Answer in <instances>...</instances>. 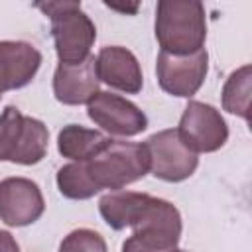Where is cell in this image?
<instances>
[{
    "instance_id": "cell-17",
    "label": "cell",
    "mask_w": 252,
    "mask_h": 252,
    "mask_svg": "<svg viewBox=\"0 0 252 252\" xmlns=\"http://www.w3.org/2000/svg\"><path fill=\"white\" fill-rule=\"evenodd\" d=\"M57 189L65 199L71 201H85L98 193V187L93 183L85 161H71L57 169L55 175Z\"/></svg>"
},
{
    "instance_id": "cell-1",
    "label": "cell",
    "mask_w": 252,
    "mask_h": 252,
    "mask_svg": "<svg viewBox=\"0 0 252 252\" xmlns=\"http://www.w3.org/2000/svg\"><path fill=\"white\" fill-rule=\"evenodd\" d=\"M156 39L161 51L189 55L205 47L207 12L199 0H159L156 6Z\"/></svg>"
},
{
    "instance_id": "cell-8",
    "label": "cell",
    "mask_w": 252,
    "mask_h": 252,
    "mask_svg": "<svg viewBox=\"0 0 252 252\" xmlns=\"http://www.w3.org/2000/svg\"><path fill=\"white\" fill-rule=\"evenodd\" d=\"M209 73V53L199 49L189 55H171L159 51L156 61L158 85L163 93L179 98H191L203 87Z\"/></svg>"
},
{
    "instance_id": "cell-14",
    "label": "cell",
    "mask_w": 252,
    "mask_h": 252,
    "mask_svg": "<svg viewBox=\"0 0 252 252\" xmlns=\"http://www.w3.org/2000/svg\"><path fill=\"white\" fill-rule=\"evenodd\" d=\"M148 197V193L138 191H110L98 201L100 217L112 230H124L136 222Z\"/></svg>"
},
{
    "instance_id": "cell-20",
    "label": "cell",
    "mask_w": 252,
    "mask_h": 252,
    "mask_svg": "<svg viewBox=\"0 0 252 252\" xmlns=\"http://www.w3.org/2000/svg\"><path fill=\"white\" fill-rule=\"evenodd\" d=\"M173 252H187V250H181V248H175Z\"/></svg>"
},
{
    "instance_id": "cell-21",
    "label": "cell",
    "mask_w": 252,
    "mask_h": 252,
    "mask_svg": "<svg viewBox=\"0 0 252 252\" xmlns=\"http://www.w3.org/2000/svg\"><path fill=\"white\" fill-rule=\"evenodd\" d=\"M0 98H2V93H0Z\"/></svg>"
},
{
    "instance_id": "cell-12",
    "label": "cell",
    "mask_w": 252,
    "mask_h": 252,
    "mask_svg": "<svg viewBox=\"0 0 252 252\" xmlns=\"http://www.w3.org/2000/svg\"><path fill=\"white\" fill-rule=\"evenodd\" d=\"M41 51L30 41H0V93L24 89L41 67Z\"/></svg>"
},
{
    "instance_id": "cell-3",
    "label": "cell",
    "mask_w": 252,
    "mask_h": 252,
    "mask_svg": "<svg viewBox=\"0 0 252 252\" xmlns=\"http://www.w3.org/2000/svg\"><path fill=\"white\" fill-rule=\"evenodd\" d=\"M85 165L98 191H120L150 173V159L144 144L110 138L85 161Z\"/></svg>"
},
{
    "instance_id": "cell-18",
    "label": "cell",
    "mask_w": 252,
    "mask_h": 252,
    "mask_svg": "<svg viewBox=\"0 0 252 252\" xmlns=\"http://www.w3.org/2000/svg\"><path fill=\"white\" fill-rule=\"evenodd\" d=\"M57 252H108L106 240L93 228H75L59 242Z\"/></svg>"
},
{
    "instance_id": "cell-6",
    "label": "cell",
    "mask_w": 252,
    "mask_h": 252,
    "mask_svg": "<svg viewBox=\"0 0 252 252\" xmlns=\"http://www.w3.org/2000/svg\"><path fill=\"white\" fill-rule=\"evenodd\" d=\"M144 146L150 159V173L156 179L181 183L189 179L199 165V156L181 142L175 128L154 132Z\"/></svg>"
},
{
    "instance_id": "cell-2",
    "label": "cell",
    "mask_w": 252,
    "mask_h": 252,
    "mask_svg": "<svg viewBox=\"0 0 252 252\" xmlns=\"http://www.w3.org/2000/svg\"><path fill=\"white\" fill-rule=\"evenodd\" d=\"M33 6L49 18L59 63H81L91 55L96 26L83 12L81 2H35Z\"/></svg>"
},
{
    "instance_id": "cell-4",
    "label": "cell",
    "mask_w": 252,
    "mask_h": 252,
    "mask_svg": "<svg viewBox=\"0 0 252 252\" xmlns=\"http://www.w3.org/2000/svg\"><path fill=\"white\" fill-rule=\"evenodd\" d=\"M130 228L122 252H173L181 240V213L173 203L150 195Z\"/></svg>"
},
{
    "instance_id": "cell-13",
    "label": "cell",
    "mask_w": 252,
    "mask_h": 252,
    "mask_svg": "<svg viewBox=\"0 0 252 252\" xmlns=\"http://www.w3.org/2000/svg\"><path fill=\"white\" fill-rule=\"evenodd\" d=\"M98 77L94 55L81 63H59L53 73V94L61 104L79 106L87 104L98 93Z\"/></svg>"
},
{
    "instance_id": "cell-16",
    "label": "cell",
    "mask_w": 252,
    "mask_h": 252,
    "mask_svg": "<svg viewBox=\"0 0 252 252\" xmlns=\"http://www.w3.org/2000/svg\"><path fill=\"white\" fill-rule=\"evenodd\" d=\"M250 91H252V67L246 63L232 71L222 87V108L250 122Z\"/></svg>"
},
{
    "instance_id": "cell-5",
    "label": "cell",
    "mask_w": 252,
    "mask_h": 252,
    "mask_svg": "<svg viewBox=\"0 0 252 252\" xmlns=\"http://www.w3.org/2000/svg\"><path fill=\"white\" fill-rule=\"evenodd\" d=\"M49 146L47 126L20 112L18 106L8 104L0 114V161L35 165L39 163Z\"/></svg>"
},
{
    "instance_id": "cell-7",
    "label": "cell",
    "mask_w": 252,
    "mask_h": 252,
    "mask_svg": "<svg viewBox=\"0 0 252 252\" xmlns=\"http://www.w3.org/2000/svg\"><path fill=\"white\" fill-rule=\"evenodd\" d=\"M175 130L181 142L197 156L213 154L220 150L228 140V124L222 114L213 104L201 100L187 102Z\"/></svg>"
},
{
    "instance_id": "cell-19",
    "label": "cell",
    "mask_w": 252,
    "mask_h": 252,
    "mask_svg": "<svg viewBox=\"0 0 252 252\" xmlns=\"http://www.w3.org/2000/svg\"><path fill=\"white\" fill-rule=\"evenodd\" d=\"M0 252H20L16 238L8 230H0Z\"/></svg>"
},
{
    "instance_id": "cell-15",
    "label": "cell",
    "mask_w": 252,
    "mask_h": 252,
    "mask_svg": "<svg viewBox=\"0 0 252 252\" xmlns=\"http://www.w3.org/2000/svg\"><path fill=\"white\" fill-rule=\"evenodd\" d=\"M108 138L81 124H67L57 134V152L71 161H87L93 158Z\"/></svg>"
},
{
    "instance_id": "cell-11",
    "label": "cell",
    "mask_w": 252,
    "mask_h": 252,
    "mask_svg": "<svg viewBox=\"0 0 252 252\" xmlns=\"http://www.w3.org/2000/svg\"><path fill=\"white\" fill-rule=\"evenodd\" d=\"M96 77L110 89L126 94H138L144 87V75L136 55L122 45H106L94 57Z\"/></svg>"
},
{
    "instance_id": "cell-10",
    "label": "cell",
    "mask_w": 252,
    "mask_h": 252,
    "mask_svg": "<svg viewBox=\"0 0 252 252\" xmlns=\"http://www.w3.org/2000/svg\"><path fill=\"white\" fill-rule=\"evenodd\" d=\"M43 211L45 199L35 181L28 177H6L0 181V220L4 224H33Z\"/></svg>"
},
{
    "instance_id": "cell-9",
    "label": "cell",
    "mask_w": 252,
    "mask_h": 252,
    "mask_svg": "<svg viewBox=\"0 0 252 252\" xmlns=\"http://www.w3.org/2000/svg\"><path fill=\"white\" fill-rule=\"evenodd\" d=\"M87 114L100 130L112 136L130 138L148 128V116L140 110V106L108 91H98L87 102Z\"/></svg>"
}]
</instances>
